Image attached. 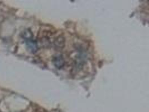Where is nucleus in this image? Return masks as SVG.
<instances>
[{"instance_id": "1", "label": "nucleus", "mask_w": 149, "mask_h": 112, "mask_svg": "<svg viewBox=\"0 0 149 112\" xmlns=\"http://www.w3.org/2000/svg\"><path fill=\"white\" fill-rule=\"evenodd\" d=\"M26 46L28 50L32 53H36L38 50V44L37 42L34 41L33 38L29 39L25 41Z\"/></svg>"}, {"instance_id": "2", "label": "nucleus", "mask_w": 149, "mask_h": 112, "mask_svg": "<svg viewBox=\"0 0 149 112\" xmlns=\"http://www.w3.org/2000/svg\"><path fill=\"white\" fill-rule=\"evenodd\" d=\"M53 62L55 66L58 69H61L64 66V60L61 55H57L55 56L53 59Z\"/></svg>"}, {"instance_id": "3", "label": "nucleus", "mask_w": 149, "mask_h": 112, "mask_svg": "<svg viewBox=\"0 0 149 112\" xmlns=\"http://www.w3.org/2000/svg\"><path fill=\"white\" fill-rule=\"evenodd\" d=\"M22 36L25 41L33 38V34L32 32L30 29H26L22 33Z\"/></svg>"}]
</instances>
